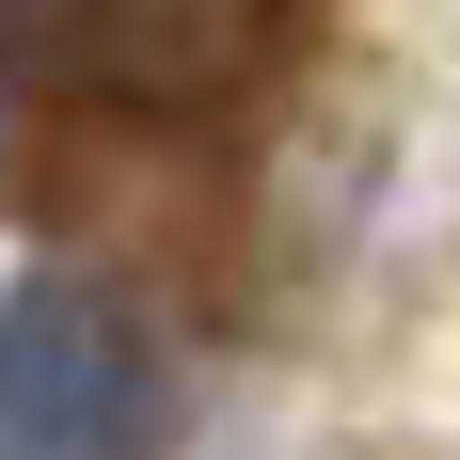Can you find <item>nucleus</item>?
I'll list each match as a JSON object with an SVG mask.
<instances>
[{
  "instance_id": "nucleus-1",
  "label": "nucleus",
  "mask_w": 460,
  "mask_h": 460,
  "mask_svg": "<svg viewBox=\"0 0 460 460\" xmlns=\"http://www.w3.org/2000/svg\"><path fill=\"white\" fill-rule=\"evenodd\" d=\"M333 48V0H0V190L48 223L223 207L254 111Z\"/></svg>"
},
{
  "instance_id": "nucleus-2",
  "label": "nucleus",
  "mask_w": 460,
  "mask_h": 460,
  "mask_svg": "<svg viewBox=\"0 0 460 460\" xmlns=\"http://www.w3.org/2000/svg\"><path fill=\"white\" fill-rule=\"evenodd\" d=\"M159 429V349L111 286L16 270L0 286V460H143Z\"/></svg>"
}]
</instances>
